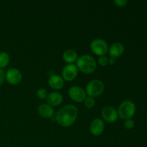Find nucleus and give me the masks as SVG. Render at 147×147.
Wrapping results in <instances>:
<instances>
[{"mask_svg": "<svg viewBox=\"0 0 147 147\" xmlns=\"http://www.w3.org/2000/svg\"><path fill=\"white\" fill-rule=\"evenodd\" d=\"M78 111L74 105L69 104L59 109L55 116L57 123L63 127L71 126L78 118Z\"/></svg>", "mask_w": 147, "mask_h": 147, "instance_id": "nucleus-1", "label": "nucleus"}, {"mask_svg": "<svg viewBox=\"0 0 147 147\" xmlns=\"http://www.w3.org/2000/svg\"><path fill=\"white\" fill-rule=\"evenodd\" d=\"M76 67L79 70L86 74L93 73L97 68V62L94 57L89 55H83L78 57Z\"/></svg>", "mask_w": 147, "mask_h": 147, "instance_id": "nucleus-2", "label": "nucleus"}, {"mask_svg": "<svg viewBox=\"0 0 147 147\" xmlns=\"http://www.w3.org/2000/svg\"><path fill=\"white\" fill-rule=\"evenodd\" d=\"M136 111V107L135 103L131 100H123L120 103L118 108L117 112L119 117L126 120V119H131L134 116Z\"/></svg>", "mask_w": 147, "mask_h": 147, "instance_id": "nucleus-3", "label": "nucleus"}, {"mask_svg": "<svg viewBox=\"0 0 147 147\" xmlns=\"http://www.w3.org/2000/svg\"><path fill=\"white\" fill-rule=\"evenodd\" d=\"M105 89L103 82L98 79L92 80L86 86V92L88 96L96 98L103 93Z\"/></svg>", "mask_w": 147, "mask_h": 147, "instance_id": "nucleus-4", "label": "nucleus"}, {"mask_svg": "<svg viewBox=\"0 0 147 147\" xmlns=\"http://www.w3.org/2000/svg\"><path fill=\"white\" fill-rule=\"evenodd\" d=\"M109 45L104 40L96 38L90 42V49L95 55L98 56L106 55L109 52Z\"/></svg>", "mask_w": 147, "mask_h": 147, "instance_id": "nucleus-5", "label": "nucleus"}, {"mask_svg": "<svg viewBox=\"0 0 147 147\" xmlns=\"http://www.w3.org/2000/svg\"><path fill=\"white\" fill-rule=\"evenodd\" d=\"M69 97L75 102L82 103L84 102L85 99L87 97L86 92L83 88L78 86H73L70 87L68 90Z\"/></svg>", "mask_w": 147, "mask_h": 147, "instance_id": "nucleus-6", "label": "nucleus"}, {"mask_svg": "<svg viewBox=\"0 0 147 147\" xmlns=\"http://www.w3.org/2000/svg\"><path fill=\"white\" fill-rule=\"evenodd\" d=\"M78 74V69L74 64H67L62 70L63 79L65 81H73L76 78Z\"/></svg>", "mask_w": 147, "mask_h": 147, "instance_id": "nucleus-7", "label": "nucleus"}, {"mask_svg": "<svg viewBox=\"0 0 147 147\" xmlns=\"http://www.w3.org/2000/svg\"><path fill=\"white\" fill-rule=\"evenodd\" d=\"M5 79L10 85H17L22 80V74L19 69L13 67L5 73Z\"/></svg>", "mask_w": 147, "mask_h": 147, "instance_id": "nucleus-8", "label": "nucleus"}, {"mask_svg": "<svg viewBox=\"0 0 147 147\" xmlns=\"http://www.w3.org/2000/svg\"><path fill=\"white\" fill-rule=\"evenodd\" d=\"M101 116L103 120L108 123H114L119 119L117 110L112 106H105L101 111Z\"/></svg>", "mask_w": 147, "mask_h": 147, "instance_id": "nucleus-9", "label": "nucleus"}, {"mask_svg": "<svg viewBox=\"0 0 147 147\" xmlns=\"http://www.w3.org/2000/svg\"><path fill=\"white\" fill-rule=\"evenodd\" d=\"M105 123L101 119L96 118L93 119L90 125V132L95 136H100L104 131Z\"/></svg>", "mask_w": 147, "mask_h": 147, "instance_id": "nucleus-10", "label": "nucleus"}, {"mask_svg": "<svg viewBox=\"0 0 147 147\" xmlns=\"http://www.w3.org/2000/svg\"><path fill=\"white\" fill-rule=\"evenodd\" d=\"M124 46L121 42H116L113 43L110 47H109V54L111 57L116 59L117 57H120L124 53Z\"/></svg>", "mask_w": 147, "mask_h": 147, "instance_id": "nucleus-11", "label": "nucleus"}, {"mask_svg": "<svg viewBox=\"0 0 147 147\" xmlns=\"http://www.w3.org/2000/svg\"><path fill=\"white\" fill-rule=\"evenodd\" d=\"M46 100H47V104L54 107V106H59V105L63 103V96L59 92L53 91L48 93V96L46 98Z\"/></svg>", "mask_w": 147, "mask_h": 147, "instance_id": "nucleus-12", "label": "nucleus"}, {"mask_svg": "<svg viewBox=\"0 0 147 147\" xmlns=\"http://www.w3.org/2000/svg\"><path fill=\"white\" fill-rule=\"evenodd\" d=\"M37 113L40 116L45 119H49L54 116L55 110L53 106L47 103H42L37 108Z\"/></svg>", "mask_w": 147, "mask_h": 147, "instance_id": "nucleus-13", "label": "nucleus"}, {"mask_svg": "<svg viewBox=\"0 0 147 147\" xmlns=\"http://www.w3.org/2000/svg\"><path fill=\"white\" fill-rule=\"evenodd\" d=\"M65 84V80L60 76L53 75L48 79V85L54 90H60L63 88Z\"/></svg>", "mask_w": 147, "mask_h": 147, "instance_id": "nucleus-14", "label": "nucleus"}, {"mask_svg": "<svg viewBox=\"0 0 147 147\" xmlns=\"http://www.w3.org/2000/svg\"><path fill=\"white\" fill-rule=\"evenodd\" d=\"M78 54L73 50H66L63 53V59L67 64H73L78 60Z\"/></svg>", "mask_w": 147, "mask_h": 147, "instance_id": "nucleus-15", "label": "nucleus"}, {"mask_svg": "<svg viewBox=\"0 0 147 147\" xmlns=\"http://www.w3.org/2000/svg\"><path fill=\"white\" fill-rule=\"evenodd\" d=\"M10 57L8 53L5 52L0 53V68H3L8 65L9 63Z\"/></svg>", "mask_w": 147, "mask_h": 147, "instance_id": "nucleus-16", "label": "nucleus"}, {"mask_svg": "<svg viewBox=\"0 0 147 147\" xmlns=\"http://www.w3.org/2000/svg\"><path fill=\"white\" fill-rule=\"evenodd\" d=\"M95 103H96V99H95V98L90 97V96L86 97V98L84 100L85 106L88 109H92L95 106Z\"/></svg>", "mask_w": 147, "mask_h": 147, "instance_id": "nucleus-17", "label": "nucleus"}, {"mask_svg": "<svg viewBox=\"0 0 147 147\" xmlns=\"http://www.w3.org/2000/svg\"><path fill=\"white\" fill-rule=\"evenodd\" d=\"M47 96H48V93H47V90L46 89L41 88H39L37 91V96L40 99L42 100H44V99L47 98Z\"/></svg>", "mask_w": 147, "mask_h": 147, "instance_id": "nucleus-18", "label": "nucleus"}, {"mask_svg": "<svg viewBox=\"0 0 147 147\" xmlns=\"http://www.w3.org/2000/svg\"><path fill=\"white\" fill-rule=\"evenodd\" d=\"M97 63L100 66L104 67V66H106L109 64V58H108L106 55L100 56V57L98 58Z\"/></svg>", "mask_w": 147, "mask_h": 147, "instance_id": "nucleus-19", "label": "nucleus"}, {"mask_svg": "<svg viewBox=\"0 0 147 147\" xmlns=\"http://www.w3.org/2000/svg\"><path fill=\"white\" fill-rule=\"evenodd\" d=\"M123 126L126 128V129H132L134 128L135 126V123L133 119H126L124 121V123H123Z\"/></svg>", "mask_w": 147, "mask_h": 147, "instance_id": "nucleus-20", "label": "nucleus"}, {"mask_svg": "<svg viewBox=\"0 0 147 147\" xmlns=\"http://www.w3.org/2000/svg\"><path fill=\"white\" fill-rule=\"evenodd\" d=\"M129 1L127 0H115L114 3L117 7H123L128 4Z\"/></svg>", "mask_w": 147, "mask_h": 147, "instance_id": "nucleus-21", "label": "nucleus"}, {"mask_svg": "<svg viewBox=\"0 0 147 147\" xmlns=\"http://www.w3.org/2000/svg\"><path fill=\"white\" fill-rule=\"evenodd\" d=\"M4 79H5V74H4V70L0 68V86L4 83Z\"/></svg>", "mask_w": 147, "mask_h": 147, "instance_id": "nucleus-22", "label": "nucleus"}, {"mask_svg": "<svg viewBox=\"0 0 147 147\" xmlns=\"http://www.w3.org/2000/svg\"><path fill=\"white\" fill-rule=\"evenodd\" d=\"M115 63H116V59L113 58V57H110V58H109V65H114Z\"/></svg>", "mask_w": 147, "mask_h": 147, "instance_id": "nucleus-23", "label": "nucleus"}]
</instances>
